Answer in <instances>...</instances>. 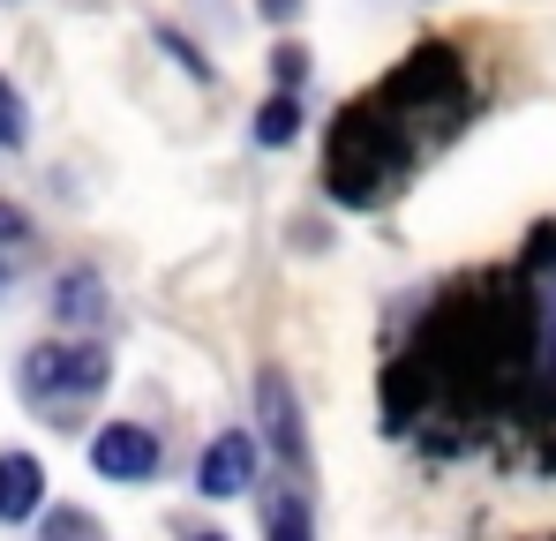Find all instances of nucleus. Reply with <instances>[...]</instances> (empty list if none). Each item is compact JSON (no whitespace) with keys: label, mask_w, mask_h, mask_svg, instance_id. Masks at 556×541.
Returning <instances> with one entry per match:
<instances>
[{"label":"nucleus","mask_w":556,"mask_h":541,"mask_svg":"<svg viewBox=\"0 0 556 541\" xmlns=\"http://www.w3.org/2000/svg\"><path fill=\"white\" fill-rule=\"evenodd\" d=\"M38 504H46V466L30 451H0V527L38 519Z\"/></svg>","instance_id":"nucleus-5"},{"label":"nucleus","mask_w":556,"mask_h":541,"mask_svg":"<svg viewBox=\"0 0 556 541\" xmlns=\"http://www.w3.org/2000/svg\"><path fill=\"white\" fill-rule=\"evenodd\" d=\"M91 466L105 481H151L159 474V437L143 422H105L91 437Z\"/></svg>","instance_id":"nucleus-4"},{"label":"nucleus","mask_w":556,"mask_h":541,"mask_svg":"<svg viewBox=\"0 0 556 541\" xmlns=\"http://www.w3.org/2000/svg\"><path fill=\"white\" fill-rule=\"evenodd\" d=\"M256 437L271 444L278 474H293V481H301V466H308V444H301V406H293V383H286L278 368L256 376Z\"/></svg>","instance_id":"nucleus-2"},{"label":"nucleus","mask_w":556,"mask_h":541,"mask_svg":"<svg viewBox=\"0 0 556 541\" xmlns=\"http://www.w3.org/2000/svg\"><path fill=\"white\" fill-rule=\"evenodd\" d=\"M188 541H226V534H188Z\"/></svg>","instance_id":"nucleus-14"},{"label":"nucleus","mask_w":556,"mask_h":541,"mask_svg":"<svg viewBox=\"0 0 556 541\" xmlns=\"http://www.w3.org/2000/svg\"><path fill=\"white\" fill-rule=\"evenodd\" d=\"M105 376H113V361H105V347H91V339H46V347H30L23 368H15L23 399H30L46 422H61V429L105 391Z\"/></svg>","instance_id":"nucleus-1"},{"label":"nucleus","mask_w":556,"mask_h":541,"mask_svg":"<svg viewBox=\"0 0 556 541\" xmlns=\"http://www.w3.org/2000/svg\"><path fill=\"white\" fill-rule=\"evenodd\" d=\"M301 136V98L293 90H278V98H264V113H256V143H293Z\"/></svg>","instance_id":"nucleus-8"},{"label":"nucleus","mask_w":556,"mask_h":541,"mask_svg":"<svg viewBox=\"0 0 556 541\" xmlns=\"http://www.w3.org/2000/svg\"><path fill=\"white\" fill-rule=\"evenodd\" d=\"M53 309H61V324H68V331H76V324H105V286H98V270H68Z\"/></svg>","instance_id":"nucleus-7"},{"label":"nucleus","mask_w":556,"mask_h":541,"mask_svg":"<svg viewBox=\"0 0 556 541\" xmlns=\"http://www.w3.org/2000/svg\"><path fill=\"white\" fill-rule=\"evenodd\" d=\"M264 541H316V512H308V489L293 474H278L264 489Z\"/></svg>","instance_id":"nucleus-6"},{"label":"nucleus","mask_w":556,"mask_h":541,"mask_svg":"<svg viewBox=\"0 0 556 541\" xmlns=\"http://www.w3.org/2000/svg\"><path fill=\"white\" fill-rule=\"evenodd\" d=\"M23 136H30V113H23L15 84L0 76V151H23Z\"/></svg>","instance_id":"nucleus-9"},{"label":"nucleus","mask_w":556,"mask_h":541,"mask_svg":"<svg viewBox=\"0 0 556 541\" xmlns=\"http://www.w3.org/2000/svg\"><path fill=\"white\" fill-rule=\"evenodd\" d=\"M256 466H264V437H249V429H226V437H211L203 451V466H195V489L203 496H241L249 481H256Z\"/></svg>","instance_id":"nucleus-3"},{"label":"nucleus","mask_w":556,"mask_h":541,"mask_svg":"<svg viewBox=\"0 0 556 541\" xmlns=\"http://www.w3.org/2000/svg\"><path fill=\"white\" fill-rule=\"evenodd\" d=\"M38 541H98V519L91 512H46L38 519Z\"/></svg>","instance_id":"nucleus-10"},{"label":"nucleus","mask_w":556,"mask_h":541,"mask_svg":"<svg viewBox=\"0 0 556 541\" xmlns=\"http://www.w3.org/2000/svg\"><path fill=\"white\" fill-rule=\"evenodd\" d=\"M23 241H30V218H23V211L0 196V249H23Z\"/></svg>","instance_id":"nucleus-11"},{"label":"nucleus","mask_w":556,"mask_h":541,"mask_svg":"<svg viewBox=\"0 0 556 541\" xmlns=\"http://www.w3.org/2000/svg\"><path fill=\"white\" fill-rule=\"evenodd\" d=\"M256 8H264L271 23H293V15H301V0H256Z\"/></svg>","instance_id":"nucleus-13"},{"label":"nucleus","mask_w":556,"mask_h":541,"mask_svg":"<svg viewBox=\"0 0 556 541\" xmlns=\"http://www.w3.org/2000/svg\"><path fill=\"white\" fill-rule=\"evenodd\" d=\"M271 68H278V84L293 90L301 76H308V53H301V46H278V53H271Z\"/></svg>","instance_id":"nucleus-12"}]
</instances>
